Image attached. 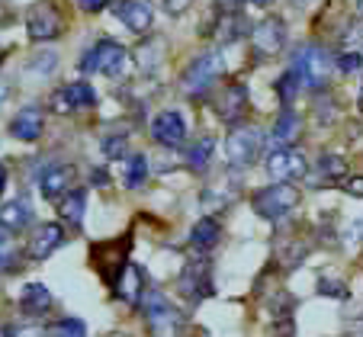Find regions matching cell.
<instances>
[{
    "instance_id": "19",
    "label": "cell",
    "mask_w": 363,
    "mask_h": 337,
    "mask_svg": "<svg viewBox=\"0 0 363 337\" xmlns=\"http://www.w3.org/2000/svg\"><path fill=\"white\" fill-rule=\"evenodd\" d=\"M312 186H337L347 180V161L341 154H322L315 164V173H312Z\"/></svg>"
},
{
    "instance_id": "1",
    "label": "cell",
    "mask_w": 363,
    "mask_h": 337,
    "mask_svg": "<svg viewBox=\"0 0 363 337\" xmlns=\"http://www.w3.org/2000/svg\"><path fill=\"white\" fill-rule=\"evenodd\" d=\"M142 315H145V324H148L151 337H180L186 331L184 312L174 309L161 292H145Z\"/></svg>"
},
{
    "instance_id": "11",
    "label": "cell",
    "mask_w": 363,
    "mask_h": 337,
    "mask_svg": "<svg viewBox=\"0 0 363 337\" xmlns=\"http://www.w3.org/2000/svg\"><path fill=\"white\" fill-rule=\"evenodd\" d=\"M267 173L277 183H293V180L308 177V164L293 148H274V152L267 154Z\"/></svg>"
},
{
    "instance_id": "42",
    "label": "cell",
    "mask_w": 363,
    "mask_h": 337,
    "mask_svg": "<svg viewBox=\"0 0 363 337\" xmlns=\"http://www.w3.org/2000/svg\"><path fill=\"white\" fill-rule=\"evenodd\" d=\"M357 110L363 113V90H360V93H357Z\"/></svg>"
},
{
    "instance_id": "32",
    "label": "cell",
    "mask_w": 363,
    "mask_h": 337,
    "mask_svg": "<svg viewBox=\"0 0 363 337\" xmlns=\"http://www.w3.org/2000/svg\"><path fill=\"white\" fill-rule=\"evenodd\" d=\"M337 71H341V74H357V71H363V55L344 52V55L337 58Z\"/></svg>"
},
{
    "instance_id": "36",
    "label": "cell",
    "mask_w": 363,
    "mask_h": 337,
    "mask_svg": "<svg viewBox=\"0 0 363 337\" xmlns=\"http://www.w3.org/2000/svg\"><path fill=\"white\" fill-rule=\"evenodd\" d=\"M344 42H347V45H363V20L354 23V26L344 33Z\"/></svg>"
},
{
    "instance_id": "26",
    "label": "cell",
    "mask_w": 363,
    "mask_h": 337,
    "mask_svg": "<svg viewBox=\"0 0 363 337\" xmlns=\"http://www.w3.org/2000/svg\"><path fill=\"white\" fill-rule=\"evenodd\" d=\"M20 270V251L13 244V234L0 232V273H16Z\"/></svg>"
},
{
    "instance_id": "29",
    "label": "cell",
    "mask_w": 363,
    "mask_h": 337,
    "mask_svg": "<svg viewBox=\"0 0 363 337\" xmlns=\"http://www.w3.org/2000/svg\"><path fill=\"white\" fill-rule=\"evenodd\" d=\"M213 144H216L213 138L203 135V138H199V142L190 148V154H186V164H190L193 171H203L206 161H209V154H213Z\"/></svg>"
},
{
    "instance_id": "38",
    "label": "cell",
    "mask_w": 363,
    "mask_h": 337,
    "mask_svg": "<svg viewBox=\"0 0 363 337\" xmlns=\"http://www.w3.org/2000/svg\"><path fill=\"white\" fill-rule=\"evenodd\" d=\"M190 4H193V0H164V10H167V13H174V16H180L186 7H190Z\"/></svg>"
},
{
    "instance_id": "8",
    "label": "cell",
    "mask_w": 363,
    "mask_h": 337,
    "mask_svg": "<svg viewBox=\"0 0 363 337\" xmlns=\"http://www.w3.org/2000/svg\"><path fill=\"white\" fill-rule=\"evenodd\" d=\"M261 154V132L251 125H235L225 138V158L232 167H247Z\"/></svg>"
},
{
    "instance_id": "31",
    "label": "cell",
    "mask_w": 363,
    "mask_h": 337,
    "mask_svg": "<svg viewBox=\"0 0 363 337\" xmlns=\"http://www.w3.org/2000/svg\"><path fill=\"white\" fill-rule=\"evenodd\" d=\"M52 331H45L42 324H10V328H4V337H48Z\"/></svg>"
},
{
    "instance_id": "6",
    "label": "cell",
    "mask_w": 363,
    "mask_h": 337,
    "mask_svg": "<svg viewBox=\"0 0 363 337\" xmlns=\"http://www.w3.org/2000/svg\"><path fill=\"white\" fill-rule=\"evenodd\" d=\"M90 263H94V270L106 280V286H116V280L123 276V270L129 267V234H123L119 241L94 244V251H90Z\"/></svg>"
},
{
    "instance_id": "34",
    "label": "cell",
    "mask_w": 363,
    "mask_h": 337,
    "mask_svg": "<svg viewBox=\"0 0 363 337\" xmlns=\"http://www.w3.org/2000/svg\"><path fill=\"white\" fill-rule=\"evenodd\" d=\"M103 154H106V158H123L125 154V138L123 135L106 138V142H103Z\"/></svg>"
},
{
    "instance_id": "30",
    "label": "cell",
    "mask_w": 363,
    "mask_h": 337,
    "mask_svg": "<svg viewBox=\"0 0 363 337\" xmlns=\"http://www.w3.org/2000/svg\"><path fill=\"white\" fill-rule=\"evenodd\" d=\"M52 337H87V324L81 318H62L52 328Z\"/></svg>"
},
{
    "instance_id": "23",
    "label": "cell",
    "mask_w": 363,
    "mask_h": 337,
    "mask_svg": "<svg viewBox=\"0 0 363 337\" xmlns=\"http://www.w3.org/2000/svg\"><path fill=\"white\" fill-rule=\"evenodd\" d=\"M219 234H222V225L216 219H199L196 225L190 228V248L196 251V254H209V251L219 244Z\"/></svg>"
},
{
    "instance_id": "27",
    "label": "cell",
    "mask_w": 363,
    "mask_h": 337,
    "mask_svg": "<svg viewBox=\"0 0 363 337\" xmlns=\"http://www.w3.org/2000/svg\"><path fill=\"white\" fill-rule=\"evenodd\" d=\"M145 180H148V158H145V154H132L129 164H125V186L138 190Z\"/></svg>"
},
{
    "instance_id": "43",
    "label": "cell",
    "mask_w": 363,
    "mask_h": 337,
    "mask_svg": "<svg viewBox=\"0 0 363 337\" xmlns=\"http://www.w3.org/2000/svg\"><path fill=\"white\" fill-rule=\"evenodd\" d=\"M357 16L363 20V0H357Z\"/></svg>"
},
{
    "instance_id": "33",
    "label": "cell",
    "mask_w": 363,
    "mask_h": 337,
    "mask_svg": "<svg viewBox=\"0 0 363 337\" xmlns=\"http://www.w3.org/2000/svg\"><path fill=\"white\" fill-rule=\"evenodd\" d=\"M318 292H322V296H335V299H347V286L337 280H328V276L318 280Z\"/></svg>"
},
{
    "instance_id": "4",
    "label": "cell",
    "mask_w": 363,
    "mask_h": 337,
    "mask_svg": "<svg viewBox=\"0 0 363 337\" xmlns=\"http://www.w3.org/2000/svg\"><path fill=\"white\" fill-rule=\"evenodd\" d=\"M293 71L299 74L302 87L318 90V87H325L331 77V55L322 45H312V42H308V45H299L293 55Z\"/></svg>"
},
{
    "instance_id": "20",
    "label": "cell",
    "mask_w": 363,
    "mask_h": 337,
    "mask_svg": "<svg viewBox=\"0 0 363 337\" xmlns=\"http://www.w3.org/2000/svg\"><path fill=\"white\" fill-rule=\"evenodd\" d=\"M142 286H145V270L129 263V267L123 270V276L116 280L113 292H116V299H123V302H129V305H142V299H145Z\"/></svg>"
},
{
    "instance_id": "5",
    "label": "cell",
    "mask_w": 363,
    "mask_h": 337,
    "mask_svg": "<svg viewBox=\"0 0 363 337\" xmlns=\"http://www.w3.org/2000/svg\"><path fill=\"white\" fill-rule=\"evenodd\" d=\"M296 202H299V190H296L293 183H270L251 196V209L267 222H277V219H283V215H289L296 209Z\"/></svg>"
},
{
    "instance_id": "28",
    "label": "cell",
    "mask_w": 363,
    "mask_h": 337,
    "mask_svg": "<svg viewBox=\"0 0 363 337\" xmlns=\"http://www.w3.org/2000/svg\"><path fill=\"white\" fill-rule=\"evenodd\" d=\"M302 90V81H299V74H296L293 68L286 71V74L277 81V93H280V103L283 106H293V100H296V93Z\"/></svg>"
},
{
    "instance_id": "40",
    "label": "cell",
    "mask_w": 363,
    "mask_h": 337,
    "mask_svg": "<svg viewBox=\"0 0 363 337\" xmlns=\"http://www.w3.org/2000/svg\"><path fill=\"white\" fill-rule=\"evenodd\" d=\"M4 186H7V167L0 164V196H4Z\"/></svg>"
},
{
    "instance_id": "18",
    "label": "cell",
    "mask_w": 363,
    "mask_h": 337,
    "mask_svg": "<svg viewBox=\"0 0 363 337\" xmlns=\"http://www.w3.org/2000/svg\"><path fill=\"white\" fill-rule=\"evenodd\" d=\"M42 125H45V119H42L39 106H23V110L10 119V135L20 138V142H35V138L42 135Z\"/></svg>"
},
{
    "instance_id": "21",
    "label": "cell",
    "mask_w": 363,
    "mask_h": 337,
    "mask_svg": "<svg viewBox=\"0 0 363 337\" xmlns=\"http://www.w3.org/2000/svg\"><path fill=\"white\" fill-rule=\"evenodd\" d=\"M84 212H87V190H68L58 200V215L68 228H81L84 225Z\"/></svg>"
},
{
    "instance_id": "24",
    "label": "cell",
    "mask_w": 363,
    "mask_h": 337,
    "mask_svg": "<svg viewBox=\"0 0 363 337\" xmlns=\"http://www.w3.org/2000/svg\"><path fill=\"white\" fill-rule=\"evenodd\" d=\"M20 309H23V315H29V318H42L52 309V292H48L42 282H29V286H23Z\"/></svg>"
},
{
    "instance_id": "14",
    "label": "cell",
    "mask_w": 363,
    "mask_h": 337,
    "mask_svg": "<svg viewBox=\"0 0 363 337\" xmlns=\"http://www.w3.org/2000/svg\"><path fill=\"white\" fill-rule=\"evenodd\" d=\"M184 135H186V125H184L180 113L164 110L151 119V138H155L161 148H177V144H184Z\"/></svg>"
},
{
    "instance_id": "9",
    "label": "cell",
    "mask_w": 363,
    "mask_h": 337,
    "mask_svg": "<svg viewBox=\"0 0 363 337\" xmlns=\"http://www.w3.org/2000/svg\"><path fill=\"white\" fill-rule=\"evenodd\" d=\"M26 33L33 42H48L62 33V13L52 0H39L26 13Z\"/></svg>"
},
{
    "instance_id": "41",
    "label": "cell",
    "mask_w": 363,
    "mask_h": 337,
    "mask_svg": "<svg viewBox=\"0 0 363 337\" xmlns=\"http://www.w3.org/2000/svg\"><path fill=\"white\" fill-rule=\"evenodd\" d=\"M247 4H254V7H270L274 0H247Z\"/></svg>"
},
{
    "instance_id": "35",
    "label": "cell",
    "mask_w": 363,
    "mask_h": 337,
    "mask_svg": "<svg viewBox=\"0 0 363 337\" xmlns=\"http://www.w3.org/2000/svg\"><path fill=\"white\" fill-rule=\"evenodd\" d=\"M341 186H344V193H347V196H357V200H363V173H357V177H347Z\"/></svg>"
},
{
    "instance_id": "12",
    "label": "cell",
    "mask_w": 363,
    "mask_h": 337,
    "mask_svg": "<svg viewBox=\"0 0 363 337\" xmlns=\"http://www.w3.org/2000/svg\"><path fill=\"white\" fill-rule=\"evenodd\" d=\"M245 110H247V87L238 81L225 84V90L216 96V116L235 129V125L245 119Z\"/></svg>"
},
{
    "instance_id": "44",
    "label": "cell",
    "mask_w": 363,
    "mask_h": 337,
    "mask_svg": "<svg viewBox=\"0 0 363 337\" xmlns=\"http://www.w3.org/2000/svg\"><path fill=\"white\" fill-rule=\"evenodd\" d=\"M4 23H7V13H4V7H0V26H4Z\"/></svg>"
},
{
    "instance_id": "7",
    "label": "cell",
    "mask_w": 363,
    "mask_h": 337,
    "mask_svg": "<svg viewBox=\"0 0 363 337\" xmlns=\"http://www.w3.org/2000/svg\"><path fill=\"white\" fill-rule=\"evenodd\" d=\"M177 289H180V296L190 299V302H203V299L213 296L216 286H213V263H209V257L206 254L193 257L184 267V273H180Z\"/></svg>"
},
{
    "instance_id": "15",
    "label": "cell",
    "mask_w": 363,
    "mask_h": 337,
    "mask_svg": "<svg viewBox=\"0 0 363 337\" xmlns=\"http://www.w3.org/2000/svg\"><path fill=\"white\" fill-rule=\"evenodd\" d=\"M62 244H65V228L58 225V222H42V225H35L33 238H29V257H33V261H45V257H52Z\"/></svg>"
},
{
    "instance_id": "39",
    "label": "cell",
    "mask_w": 363,
    "mask_h": 337,
    "mask_svg": "<svg viewBox=\"0 0 363 337\" xmlns=\"http://www.w3.org/2000/svg\"><path fill=\"white\" fill-rule=\"evenodd\" d=\"M216 10H222V13H238L241 0H216Z\"/></svg>"
},
{
    "instance_id": "3",
    "label": "cell",
    "mask_w": 363,
    "mask_h": 337,
    "mask_svg": "<svg viewBox=\"0 0 363 337\" xmlns=\"http://www.w3.org/2000/svg\"><path fill=\"white\" fill-rule=\"evenodd\" d=\"M222 74V58L216 52H203L199 58H193L186 64L184 77H180V87H184L186 100H203L209 90L216 87V77Z\"/></svg>"
},
{
    "instance_id": "45",
    "label": "cell",
    "mask_w": 363,
    "mask_h": 337,
    "mask_svg": "<svg viewBox=\"0 0 363 337\" xmlns=\"http://www.w3.org/2000/svg\"><path fill=\"white\" fill-rule=\"evenodd\" d=\"M116 337H123V334H116Z\"/></svg>"
},
{
    "instance_id": "2",
    "label": "cell",
    "mask_w": 363,
    "mask_h": 337,
    "mask_svg": "<svg viewBox=\"0 0 363 337\" xmlns=\"http://www.w3.org/2000/svg\"><path fill=\"white\" fill-rule=\"evenodd\" d=\"M81 71L84 74H96L100 71V74L119 81V77L129 74V52L113 39H100L90 52L81 55Z\"/></svg>"
},
{
    "instance_id": "17",
    "label": "cell",
    "mask_w": 363,
    "mask_h": 337,
    "mask_svg": "<svg viewBox=\"0 0 363 337\" xmlns=\"http://www.w3.org/2000/svg\"><path fill=\"white\" fill-rule=\"evenodd\" d=\"M71 183H74V167L71 164H52L39 177V190L45 200H62L68 190H74Z\"/></svg>"
},
{
    "instance_id": "22",
    "label": "cell",
    "mask_w": 363,
    "mask_h": 337,
    "mask_svg": "<svg viewBox=\"0 0 363 337\" xmlns=\"http://www.w3.org/2000/svg\"><path fill=\"white\" fill-rule=\"evenodd\" d=\"M299 132H302V119L289 106H283V113L277 116L274 129H270V144L274 148H286V144H293L299 138Z\"/></svg>"
},
{
    "instance_id": "16",
    "label": "cell",
    "mask_w": 363,
    "mask_h": 337,
    "mask_svg": "<svg viewBox=\"0 0 363 337\" xmlns=\"http://www.w3.org/2000/svg\"><path fill=\"white\" fill-rule=\"evenodd\" d=\"M113 13L123 20L125 29H132V33H148L151 23H155V16H151V7L145 4V0H113L110 4Z\"/></svg>"
},
{
    "instance_id": "25",
    "label": "cell",
    "mask_w": 363,
    "mask_h": 337,
    "mask_svg": "<svg viewBox=\"0 0 363 337\" xmlns=\"http://www.w3.org/2000/svg\"><path fill=\"white\" fill-rule=\"evenodd\" d=\"M29 222H33V212H29V206L20 202V200H13L10 206L0 209V232L16 234V232H23Z\"/></svg>"
},
{
    "instance_id": "10",
    "label": "cell",
    "mask_w": 363,
    "mask_h": 337,
    "mask_svg": "<svg viewBox=\"0 0 363 337\" xmlns=\"http://www.w3.org/2000/svg\"><path fill=\"white\" fill-rule=\"evenodd\" d=\"M251 42H254L257 58L280 55L283 45H286V26H283V20L280 16H267V20H261L251 29Z\"/></svg>"
},
{
    "instance_id": "13",
    "label": "cell",
    "mask_w": 363,
    "mask_h": 337,
    "mask_svg": "<svg viewBox=\"0 0 363 337\" xmlns=\"http://www.w3.org/2000/svg\"><path fill=\"white\" fill-rule=\"evenodd\" d=\"M87 106H96V90L90 87L87 81L65 84V87L52 96V110L55 113H77V110H87Z\"/></svg>"
},
{
    "instance_id": "37",
    "label": "cell",
    "mask_w": 363,
    "mask_h": 337,
    "mask_svg": "<svg viewBox=\"0 0 363 337\" xmlns=\"http://www.w3.org/2000/svg\"><path fill=\"white\" fill-rule=\"evenodd\" d=\"M77 7L87 10V13H100V10L110 7V0H77Z\"/></svg>"
}]
</instances>
